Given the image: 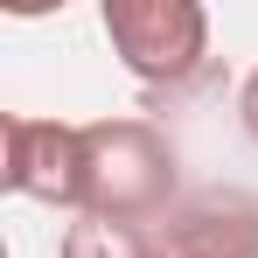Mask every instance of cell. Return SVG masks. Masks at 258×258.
Returning <instances> with one entry per match:
<instances>
[{
  "instance_id": "3",
  "label": "cell",
  "mask_w": 258,
  "mask_h": 258,
  "mask_svg": "<svg viewBox=\"0 0 258 258\" xmlns=\"http://www.w3.org/2000/svg\"><path fill=\"white\" fill-rule=\"evenodd\" d=\"M0 181L28 203L84 216V126L70 119H35V112H7L0 119Z\"/></svg>"
},
{
  "instance_id": "5",
  "label": "cell",
  "mask_w": 258,
  "mask_h": 258,
  "mask_svg": "<svg viewBox=\"0 0 258 258\" xmlns=\"http://www.w3.org/2000/svg\"><path fill=\"white\" fill-rule=\"evenodd\" d=\"M56 258H154V237L140 223H119V216H77L63 230Z\"/></svg>"
},
{
  "instance_id": "1",
  "label": "cell",
  "mask_w": 258,
  "mask_h": 258,
  "mask_svg": "<svg viewBox=\"0 0 258 258\" xmlns=\"http://www.w3.org/2000/svg\"><path fill=\"white\" fill-rule=\"evenodd\" d=\"M84 216H161L174 203V140L154 119H91L84 126Z\"/></svg>"
},
{
  "instance_id": "2",
  "label": "cell",
  "mask_w": 258,
  "mask_h": 258,
  "mask_svg": "<svg viewBox=\"0 0 258 258\" xmlns=\"http://www.w3.org/2000/svg\"><path fill=\"white\" fill-rule=\"evenodd\" d=\"M105 42L140 84H188L210 63V7L203 0H105Z\"/></svg>"
},
{
  "instance_id": "6",
  "label": "cell",
  "mask_w": 258,
  "mask_h": 258,
  "mask_svg": "<svg viewBox=\"0 0 258 258\" xmlns=\"http://www.w3.org/2000/svg\"><path fill=\"white\" fill-rule=\"evenodd\" d=\"M237 119H244V133H251V147H258V70L237 84Z\"/></svg>"
},
{
  "instance_id": "4",
  "label": "cell",
  "mask_w": 258,
  "mask_h": 258,
  "mask_svg": "<svg viewBox=\"0 0 258 258\" xmlns=\"http://www.w3.org/2000/svg\"><path fill=\"white\" fill-rule=\"evenodd\" d=\"M154 258H258V196L203 188L154 230Z\"/></svg>"
}]
</instances>
